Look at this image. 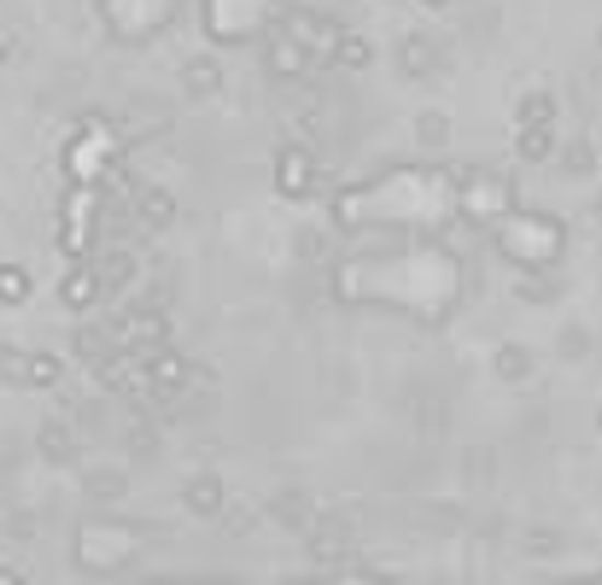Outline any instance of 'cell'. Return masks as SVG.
Here are the masks:
<instances>
[{
	"instance_id": "6da1fadb",
	"label": "cell",
	"mask_w": 602,
	"mask_h": 585,
	"mask_svg": "<svg viewBox=\"0 0 602 585\" xmlns=\"http://www.w3.org/2000/svg\"><path fill=\"white\" fill-rule=\"evenodd\" d=\"M304 71H311V54H304L292 36H275L269 42V77H281V82H299Z\"/></svg>"
},
{
	"instance_id": "7a4b0ae2",
	"label": "cell",
	"mask_w": 602,
	"mask_h": 585,
	"mask_svg": "<svg viewBox=\"0 0 602 585\" xmlns=\"http://www.w3.org/2000/svg\"><path fill=\"white\" fill-rule=\"evenodd\" d=\"M0 369L19 375V381H42V387H54V381H59V364H54V357H19V352H0Z\"/></svg>"
},
{
	"instance_id": "3957f363",
	"label": "cell",
	"mask_w": 602,
	"mask_h": 585,
	"mask_svg": "<svg viewBox=\"0 0 602 585\" xmlns=\"http://www.w3.org/2000/svg\"><path fill=\"white\" fill-rule=\"evenodd\" d=\"M275 176H281V194L299 199L304 187H311V159H304L299 147H287V152H281V164H275Z\"/></svg>"
},
{
	"instance_id": "277c9868",
	"label": "cell",
	"mask_w": 602,
	"mask_h": 585,
	"mask_svg": "<svg viewBox=\"0 0 602 585\" xmlns=\"http://www.w3.org/2000/svg\"><path fill=\"white\" fill-rule=\"evenodd\" d=\"M135 211H141L147 229H164L170 217H176V199L164 194V187H141V199H135Z\"/></svg>"
},
{
	"instance_id": "5b68a950",
	"label": "cell",
	"mask_w": 602,
	"mask_h": 585,
	"mask_svg": "<svg viewBox=\"0 0 602 585\" xmlns=\"http://www.w3.org/2000/svg\"><path fill=\"white\" fill-rule=\"evenodd\" d=\"M100 292H106L100 269H77L71 282H65V305H77V311H82V305H94V299H100Z\"/></svg>"
},
{
	"instance_id": "8992f818",
	"label": "cell",
	"mask_w": 602,
	"mask_h": 585,
	"mask_svg": "<svg viewBox=\"0 0 602 585\" xmlns=\"http://www.w3.org/2000/svg\"><path fill=\"white\" fill-rule=\"evenodd\" d=\"M549 152H556V135H549V124H521V159L544 164Z\"/></svg>"
},
{
	"instance_id": "52a82bcc",
	"label": "cell",
	"mask_w": 602,
	"mask_h": 585,
	"mask_svg": "<svg viewBox=\"0 0 602 585\" xmlns=\"http://www.w3.org/2000/svg\"><path fill=\"white\" fill-rule=\"evenodd\" d=\"M187 504H194L199 515H222V480H211V474H199L194 486H187Z\"/></svg>"
},
{
	"instance_id": "ba28073f",
	"label": "cell",
	"mask_w": 602,
	"mask_h": 585,
	"mask_svg": "<svg viewBox=\"0 0 602 585\" xmlns=\"http://www.w3.org/2000/svg\"><path fill=\"white\" fill-rule=\"evenodd\" d=\"M77 445H82V439H71V427H65V422H47V427H42V451H47V457L65 462V457H77Z\"/></svg>"
},
{
	"instance_id": "9c48e42d",
	"label": "cell",
	"mask_w": 602,
	"mask_h": 585,
	"mask_svg": "<svg viewBox=\"0 0 602 585\" xmlns=\"http://www.w3.org/2000/svg\"><path fill=\"white\" fill-rule=\"evenodd\" d=\"M369 59H374V47H369L363 36H339V47H334V65H346V71H363Z\"/></svg>"
},
{
	"instance_id": "30bf717a",
	"label": "cell",
	"mask_w": 602,
	"mask_h": 585,
	"mask_svg": "<svg viewBox=\"0 0 602 585\" xmlns=\"http://www.w3.org/2000/svg\"><path fill=\"white\" fill-rule=\"evenodd\" d=\"M182 82H187V94H211L222 77H217V65H211V59H194V65L182 71Z\"/></svg>"
},
{
	"instance_id": "8fae6325",
	"label": "cell",
	"mask_w": 602,
	"mask_h": 585,
	"mask_svg": "<svg viewBox=\"0 0 602 585\" xmlns=\"http://www.w3.org/2000/svg\"><path fill=\"white\" fill-rule=\"evenodd\" d=\"M521 124H556V100H549V94H526L521 100Z\"/></svg>"
},
{
	"instance_id": "7c38bea8",
	"label": "cell",
	"mask_w": 602,
	"mask_h": 585,
	"mask_svg": "<svg viewBox=\"0 0 602 585\" xmlns=\"http://www.w3.org/2000/svg\"><path fill=\"white\" fill-rule=\"evenodd\" d=\"M404 71H433V54H427V42H404Z\"/></svg>"
},
{
	"instance_id": "4fadbf2b",
	"label": "cell",
	"mask_w": 602,
	"mask_h": 585,
	"mask_svg": "<svg viewBox=\"0 0 602 585\" xmlns=\"http://www.w3.org/2000/svg\"><path fill=\"white\" fill-rule=\"evenodd\" d=\"M0 299H7V305L24 299V269H0Z\"/></svg>"
},
{
	"instance_id": "5bb4252c",
	"label": "cell",
	"mask_w": 602,
	"mask_h": 585,
	"mask_svg": "<svg viewBox=\"0 0 602 585\" xmlns=\"http://www.w3.org/2000/svg\"><path fill=\"white\" fill-rule=\"evenodd\" d=\"M421 141H444V124H439V117H421Z\"/></svg>"
}]
</instances>
